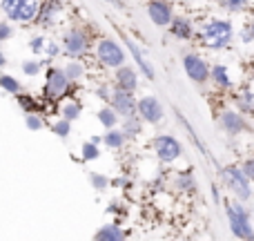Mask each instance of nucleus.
I'll use <instances>...</instances> for the list:
<instances>
[{"label":"nucleus","instance_id":"bb28decb","mask_svg":"<svg viewBox=\"0 0 254 241\" xmlns=\"http://www.w3.org/2000/svg\"><path fill=\"white\" fill-rule=\"evenodd\" d=\"M0 89L11 94V96H18V94H22V83L20 79H16L11 74H0Z\"/></svg>","mask_w":254,"mask_h":241},{"label":"nucleus","instance_id":"2eb2a0df","mask_svg":"<svg viewBox=\"0 0 254 241\" xmlns=\"http://www.w3.org/2000/svg\"><path fill=\"white\" fill-rule=\"evenodd\" d=\"M61 13H63V2L61 0H43L40 4V11L38 18H36V25L40 27H56L58 20H61Z\"/></svg>","mask_w":254,"mask_h":241},{"label":"nucleus","instance_id":"79ce46f5","mask_svg":"<svg viewBox=\"0 0 254 241\" xmlns=\"http://www.w3.org/2000/svg\"><path fill=\"white\" fill-rule=\"evenodd\" d=\"M4 65H7V56H4V54H2V49H0V70H2Z\"/></svg>","mask_w":254,"mask_h":241},{"label":"nucleus","instance_id":"37998d69","mask_svg":"<svg viewBox=\"0 0 254 241\" xmlns=\"http://www.w3.org/2000/svg\"><path fill=\"white\" fill-rule=\"evenodd\" d=\"M248 27H250V34H252V43H254V16H252V20L248 22Z\"/></svg>","mask_w":254,"mask_h":241},{"label":"nucleus","instance_id":"f8f14e48","mask_svg":"<svg viewBox=\"0 0 254 241\" xmlns=\"http://www.w3.org/2000/svg\"><path fill=\"white\" fill-rule=\"evenodd\" d=\"M147 16L158 29H167L174 20V7L170 0H147Z\"/></svg>","mask_w":254,"mask_h":241},{"label":"nucleus","instance_id":"7c9ffc66","mask_svg":"<svg viewBox=\"0 0 254 241\" xmlns=\"http://www.w3.org/2000/svg\"><path fill=\"white\" fill-rule=\"evenodd\" d=\"M45 67V61H38V58H29V61H22L20 65V72L25 76H29V79H34V76H38L40 72H43Z\"/></svg>","mask_w":254,"mask_h":241},{"label":"nucleus","instance_id":"a19ab883","mask_svg":"<svg viewBox=\"0 0 254 241\" xmlns=\"http://www.w3.org/2000/svg\"><path fill=\"white\" fill-rule=\"evenodd\" d=\"M105 2L114 4V7H116V9H121V11H123V9H125V2H123V0H105Z\"/></svg>","mask_w":254,"mask_h":241},{"label":"nucleus","instance_id":"473e14b6","mask_svg":"<svg viewBox=\"0 0 254 241\" xmlns=\"http://www.w3.org/2000/svg\"><path fill=\"white\" fill-rule=\"evenodd\" d=\"M89 183H92L94 190H98V192H103V190H107L112 185V179L107 174H103V172H89Z\"/></svg>","mask_w":254,"mask_h":241},{"label":"nucleus","instance_id":"393cba45","mask_svg":"<svg viewBox=\"0 0 254 241\" xmlns=\"http://www.w3.org/2000/svg\"><path fill=\"white\" fill-rule=\"evenodd\" d=\"M65 70V76L71 80V83H78V80L85 79V74H87V67H85L83 61H67V65L63 67Z\"/></svg>","mask_w":254,"mask_h":241},{"label":"nucleus","instance_id":"cd10ccee","mask_svg":"<svg viewBox=\"0 0 254 241\" xmlns=\"http://www.w3.org/2000/svg\"><path fill=\"white\" fill-rule=\"evenodd\" d=\"M216 2L228 13H243L250 9V0H216Z\"/></svg>","mask_w":254,"mask_h":241},{"label":"nucleus","instance_id":"6ab92c4d","mask_svg":"<svg viewBox=\"0 0 254 241\" xmlns=\"http://www.w3.org/2000/svg\"><path fill=\"white\" fill-rule=\"evenodd\" d=\"M210 83L214 85L216 89H232L234 87V79L230 76V70L228 65H223V63H214L212 65V72H210Z\"/></svg>","mask_w":254,"mask_h":241},{"label":"nucleus","instance_id":"412c9836","mask_svg":"<svg viewBox=\"0 0 254 241\" xmlns=\"http://www.w3.org/2000/svg\"><path fill=\"white\" fill-rule=\"evenodd\" d=\"M127 145V136L121 132V127H114V130L103 132V148L107 150H123Z\"/></svg>","mask_w":254,"mask_h":241},{"label":"nucleus","instance_id":"c85d7f7f","mask_svg":"<svg viewBox=\"0 0 254 241\" xmlns=\"http://www.w3.org/2000/svg\"><path fill=\"white\" fill-rule=\"evenodd\" d=\"M18 105L22 107V112L25 114H40V101L34 96H29V94H18Z\"/></svg>","mask_w":254,"mask_h":241},{"label":"nucleus","instance_id":"ea45409f","mask_svg":"<svg viewBox=\"0 0 254 241\" xmlns=\"http://www.w3.org/2000/svg\"><path fill=\"white\" fill-rule=\"evenodd\" d=\"M241 40H243L246 45H250V43H252V34H250V27H248V25L241 29Z\"/></svg>","mask_w":254,"mask_h":241},{"label":"nucleus","instance_id":"2f4dec72","mask_svg":"<svg viewBox=\"0 0 254 241\" xmlns=\"http://www.w3.org/2000/svg\"><path fill=\"white\" fill-rule=\"evenodd\" d=\"M71 125H74V123H69V121H65V119L58 116V119L54 121L49 127H52V132L58 136V139L65 141V139H69V134H71Z\"/></svg>","mask_w":254,"mask_h":241},{"label":"nucleus","instance_id":"58836bf2","mask_svg":"<svg viewBox=\"0 0 254 241\" xmlns=\"http://www.w3.org/2000/svg\"><path fill=\"white\" fill-rule=\"evenodd\" d=\"M243 170V174L248 176V181L250 183H254V157H248V159H243V163L239 165Z\"/></svg>","mask_w":254,"mask_h":241},{"label":"nucleus","instance_id":"c756f323","mask_svg":"<svg viewBox=\"0 0 254 241\" xmlns=\"http://www.w3.org/2000/svg\"><path fill=\"white\" fill-rule=\"evenodd\" d=\"M98 157H101V145L94 143V141H85L83 148H80V159H83L85 163H92V161H96Z\"/></svg>","mask_w":254,"mask_h":241},{"label":"nucleus","instance_id":"7ed1b4c3","mask_svg":"<svg viewBox=\"0 0 254 241\" xmlns=\"http://www.w3.org/2000/svg\"><path fill=\"white\" fill-rule=\"evenodd\" d=\"M43 0H0V11L7 22L29 25L36 22Z\"/></svg>","mask_w":254,"mask_h":241},{"label":"nucleus","instance_id":"5701e85b","mask_svg":"<svg viewBox=\"0 0 254 241\" xmlns=\"http://www.w3.org/2000/svg\"><path fill=\"white\" fill-rule=\"evenodd\" d=\"M121 132L127 136V141H131V139H136V136H140L143 134V130H145V123L138 119V116H129V119H123L121 121Z\"/></svg>","mask_w":254,"mask_h":241},{"label":"nucleus","instance_id":"f257e3e1","mask_svg":"<svg viewBox=\"0 0 254 241\" xmlns=\"http://www.w3.org/2000/svg\"><path fill=\"white\" fill-rule=\"evenodd\" d=\"M196 34L207 49L221 52V49H228L230 45H232L234 25L228 20V18H207V20L201 22Z\"/></svg>","mask_w":254,"mask_h":241},{"label":"nucleus","instance_id":"f704fd0d","mask_svg":"<svg viewBox=\"0 0 254 241\" xmlns=\"http://www.w3.org/2000/svg\"><path fill=\"white\" fill-rule=\"evenodd\" d=\"M45 45H47V40H45V36H40V34L29 38V49H31V54H34L36 58L45 54Z\"/></svg>","mask_w":254,"mask_h":241},{"label":"nucleus","instance_id":"ddd939ff","mask_svg":"<svg viewBox=\"0 0 254 241\" xmlns=\"http://www.w3.org/2000/svg\"><path fill=\"white\" fill-rule=\"evenodd\" d=\"M136 103H138V98H136L134 94L114 87L112 89V98H110L107 105H110L112 110L121 116V121H123V119H129V116H136Z\"/></svg>","mask_w":254,"mask_h":241},{"label":"nucleus","instance_id":"c9c22d12","mask_svg":"<svg viewBox=\"0 0 254 241\" xmlns=\"http://www.w3.org/2000/svg\"><path fill=\"white\" fill-rule=\"evenodd\" d=\"M61 52H63V49H61V45H58V43H54V40H49V43L45 45V58H43V61H45V65H49V63H52L54 58H56Z\"/></svg>","mask_w":254,"mask_h":241},{"label":"nucleus","instance_id":"4468645a","mask_svg":"<svg viewBox=\"0 0 254 241\" xmlns=\"http://www.w3.org/2000/svg\"><path fill=\"white\" fill-rule=\"evenodd\" d=\"M121 38H123V43H125L127 52H129V56L136 61L138 70L145 74V79H147V80H154V79H156V70H154V65L149 63L147 54H143V49H140L138 45H136V40H134V38H129L127 34H121Z\"/></svg>","mask_w":254,"mask_h":241},{"label":"nucleus","instance_id":"4c0bfd02","mask_svg":"<svg viewBox=\"0 0 254 241\" xmlns=\"http://www.w3.org/2000/svg\"><path fill=\"white\" fill-rule=\"evenodd\" d=\"M13 38V25L7 20H0V45Z\"/></svg>","mask_w":254,"mask_h":241},{"label":"nucleus","instance_id":"4be33fe9","mask_svg":"<svg viewBox=\"0 0 254 241\" xmlns=\"http://www.w3.org/2000/svg\"><path fill=\"white\" fill-rule=\"evenodd\" d=\"M96 119H98V123H101V127L103 130H114V127H119L121 125V116L116 114L114 110H112L110 105H103L101 110L96 112Z\"/></svg>","mask_w":254,"mask_h":241},{"label":"nucleus","instance_id":"9d476101","mask_svg":"<svg viewBox=\"0 0 254 241\" xmlns=\"http://www.w3.org/2000/svg\"><path fill=\"white\" fill-rule=\"evenodd\" d=\"M136 116L145 123V125H158L165 119V107L154 94H145L136 103Z\"/></svg>","mask_w":254,"mask_h":241},{"label":"nucleus","instance_id":"c03bdc74","mask_svg":"<svg viewBox=\"0 0 254 241\" xmlns=\"http://www.w3.org/2000/svg\"><path fill=\"white\" fill-rule=\"evenodd\" d=\"M172 241H185V239H172Z\"/></svg>","mask_w":254,"mask_h":241},{"label":"nucleus","instance_id":"72a5a7b5","mask_svg":"<svg viewBox=\"0 0 254 241\" xmlns=\"http://www.w3.org/2000/svg\"><path fill=\"white\" fill-rule=\"evenodd\" d=\"M43 116H45V114H25V125H27V130H31V132L43 130V127L47 125Z\"/></svg>","mask_w":254,"mask_h":241},{"label":"nucleus","instance_id":"a211bd4d","mask_svg":"<svg viewBox=\"0 0 254 241\" xmlns=\"http://www.w3.org/2000/svg\"><path fill=\"white\" fill-rule=\"evenodd\" d=\"M92 241H127V233L119 221H110V224H103L94 233Z\"/></svg>","mask_w":254,"mask_h":241},{"label":"nucleus","instance_id":"20e7f679","mask_svg":"<svg viewBox=\"0 0 254 241\" xmlns=\"http://www.w3.org/2000/svg\"><path fill=\"white\" fill-rule=\"evenodd\" d=\"M94 56H96L98 65L105 67V70H121L123 65H127V54L121 47L119 40L110 38V36H103L96 40V47H94Z\"/></svg>","mask_w":254,"mask_h":241},{"label":"nucleus","instance_id":"f3484780","mask_svg":"<svg viewBox=\"0 0 254 241\" xmlns=\"http://www.w3.org/2000/svg\"><path fill=\"white\" fill-rule=\"evenodd\" d=\"M167 31H170L176 40H192L194 36H196V25H194L192 18H188V16H174V20L167 27Z\"/></svg>","mask_w":254,"mask_h":241},{"label":"nucleus","instance_id":"1a4fd4ad","mask_svg":"<svg viewBox=\"0 0 254 241\" xmlns=\"http://www.w3.org/2000/svg\"><path fill=\"white\" fill-rule=\"evenodd\" d=\"M181 63H183V70H185V74H188V79L192 80L194 85H198V87H201V85L210 83L212 65H210V63H207L198 52H188V54H183Z\"/></svg>","mask_w":254,"mask_h":241},{"label":"nucleus","instance_id":"f03ea898","mask_svg":"<svg viewBox=\"0 0 254 241\" xmlns=\"http://www.w3.org/2000/svg\"><path fill=\"white\" fill-rule=\"evenodd\" d=\"M225 215H228V226L230 233L234 235L239 241H254V226L250 210L246 208V203L241 201H230L225 206Z\"/></svg>","mask_w":254,"mask_h":241},{"label":"nucleus","instance_id":"dca6fc26","mask_svg":"<svg viewBox=\"0 0 254 241\" xmlns=\"http://www.w3.org/2000/svg\"><path fill=\"white\" fill-rule=\"evenodd\" d=\"M138 72H136V67L131 65H123L121 70L114 72V87L116 89H123V92H129L134 94L136 89H138Z\"/></svg>","mask_w":254,"mask_h":241},{"label":"nucleus","instance_id":"9b49d317","mask_svg":"<svg viewBox=\"0 0 254 241\" xmlns=\"http://www.w3.org/2000/svg\"><path fill=\"white\" fill-rule=\"evenodd\" d=\"M219 127L228 136H241V134H246V132H250V121H248L246 114H241L239 110L230 107V110H223L219 114Z\"/></svg>","mask_w":254,"mask_h":241},{"label":"nucleus","instance_id":"a878e982","mask_svg":"<svg viewBox=\"0 0 254 241\" xmlns=\"http://www.w3.org/2000/svg\"><path fill=\"white\" fill-rule=\"evenodd\" d=\"M237 107L234 110H239L241 114H254V92L252 89H243V92L237 94Z\"/></svg>","mask_w":254,"mask_h":241},{"label":"nucleus","instance_id":"39448f33","mask_svg":"<svg viewBox=\"0 0 254 241\" xmlns=\"http://www.w3.org/2000/svg\"><path fill=\"white\" fill-rule=\"evenodd\" d=\"M74 89V83L65 76V70L56 65H49L45 72V87H43V98L47 103H58L63 98L69 96Z\"/></svg>","mask_w":254,"mask_h":241},{"label":"nucleus","instance_id":"0eeeda50","mask_svg":"<svg viewBox=\"0 0 254 241\" xmlns=\"http://www.w3.org/2000/svg\"><path fill=\"white\" fill-rule=\"evenodd\" d=\"M221 179H223L225 188L232 192L234 201L248 203L252 199V183L248 181V176L243 174V170L239 165L230 163V165L221 167Z\"/></svg>","mask_w":254,"mask_h":241},{"label":"nucleus","instance_id":"6e6552de","mask_svg":"<svg viewBox=\"0 0 254 241\" xmlns=\"http://www.w3.org/2000/svg\"><path fill=\"white\" fill-rule=\"evenodd\" d=\"M152 152L161 163L172 165L183 157V143L172 134H156L152 139Z\"/></svg>","mask_w":254,"mask_h":241},{"label":"nucleus","instance_id":"e433bc0d","mask_svg":"<svg viewBox=\"0 0 254 241\" xmlns=\"http://www.w3.org/2000/svg\"><path fill=\"white\" fill-rule=\"evenodd\" d=\"M112 89H114V87H110V83H101L96 89H94V94H96V96L107 105V103H110V98H112Z\"/></svg>","mask_w":254,"mask_h":241},{"label":"nucleus","instance_id":"aec40b11","mask_svg":"<svg viewBox=\"0 0 254 241\" xmlns=\"http://www.w3.org/2000/svg\"><path fill=\"white\" fill-rule=\"evenodd\" d=\"M172 185H174V190H176V192H181V194H196V190H198L196 176H194L190 170L176 172V176H174V181H172Z\"/></svg>","mask_w":254,"mask_h":241},{"label":"nucleus","instance_id":"b1692460","mask_svg":"<svg viewBox=\"0 0 254 241\" xmlns=\"http://www.w3.org/2000/svg\"><path fill=\"white\" fill-rule=\"evenodd\" d=\"M58 114H61V119L74 123V121L80 119V114H83V105H80V101L69 98V101H65L61 107H58Z\"/></svg>","mask_w":254,"mask_h":241},{"label":"nucleus","instance_id":"423d86ee","mask_svg":"<svg viewBox=\"0 0 254 241\" xmlns=\"http://www.w3.org/2000/svg\"><path fill=\"white\" fill-rule=\"evenodd\" d=\"M61 49L71 61H80V58H85L89 54V49H92V36H89L87 29L74 25V27H69V29H65V34H63Z\"/></svg>","mask_w":254,"mask_h":241}]
</instances>
